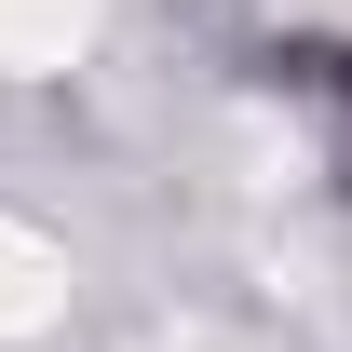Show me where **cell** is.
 I'll return each mask as SVG.
<instances>
[{"instance_id": "6da1fadb", "label": "cell", "mask_w": 352, "mask_h": 352, "mask_svg": "<svg viewBox=\"0 0 352 352\" xmlns=\"http://www.w3.org/2000/svg\"><path fill=\"white\" fill-rule=\"evenodd\" d=\"M54 311H68V258L28 217H0V339H41Z\"/></svg>"}, {"instance_id": "7a4b0ae2", "label": "cell", "mask_w": 352, "mask_h": 352, "mask_svg": "<svg viewBox=\"0 0 352 352\" xmlns=\"http://www.w3.org/2000/svg\"><path fill=\"white\" fill-rule=\"evenodd\" d=\"M95 14H109V0H0V68H14V82L68 68V54L95 41Z\"/></svg>"}]
</instances>
